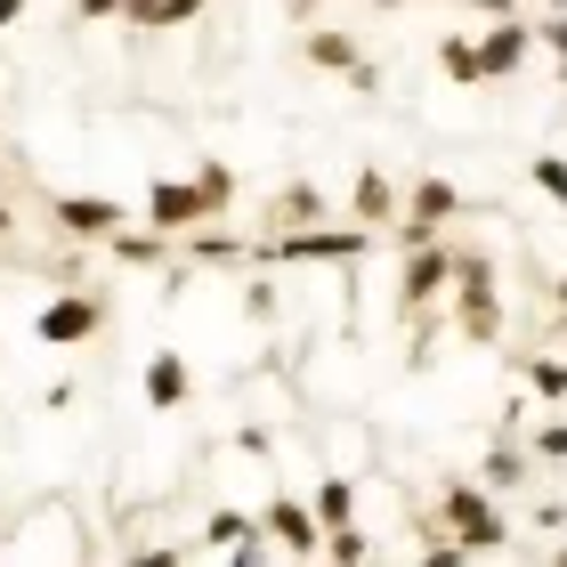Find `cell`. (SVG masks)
<instances>
[{"label":"cell","instance_id":"cell-38","mask_svg":"<svg viewBox=\"0 0 567 567\" xmlns=\"http://www.w3.org/2000/svg\"><path fill=\"white\" fill-rule=\"evenodd\" d=\"M559 82H567V65H559Z\"/></svg>","mask_w":567,"mask_h":567},{"label":"cell","instance_id":"cell-12","mask_svg":"<svg viewBox=\"0 0 567 567\" xmlns=\"http://www.w3.org/2000/svg\"><path fill=\"white\" fill-rule=\"evenodd\" d=\"M398 212H405L398 178L365 163V171H357V187H349V219H365V227H381V236H390V227H398Z\"/></svg>","mask_w":567,"mask_h":567},{"label":"cell","instance_id":"cell-2","mask_svg":"<svg viewBox=\"0 0 567 567\" xmlns=\"http://www.w3.org/2000/svg\"><path fill=\"white\" fill-rule=\"evenodd\" d=\"M430 519L446 527V535H454V544L471 551V559H495V551H511V511H503V495H495L486 478H462V471H454L446 486H437V511H430Z\"/></svg>","mask_w":567,"mask_h":567},{"label":"cell","instance_id":"cell-3","mask_svg":"<svg viewBox=\"0 0 567 567\" xmlns=\"http://www.w3.org/2000/svg\"><path fill=\"white\" fill-rule=\"evenodd\" d=\"M454 332L471 349L503 341V268L486 260V251H462V260H454Z\"/></svg>","mask_w":567,"mask_h":567},{"label":"cell","instance_id":"cell-20","mask_svg":"<svg viewBox=\"0 0 567 567\" xmlns=\"http://www.w3.org/2000/svg\"><path fill=\"white\" fill-rule=\"evenodd\" d=\"M308 503H317V519H324V527L357 519V486H349L341 471H324V478H317V495H308Z\"/></svg>","mask_w":567,"mask_h":567},{"label":"cell","instance_id":"cell-25","mask_svg":"<svg viewBox=\"0 0 567 567\" xmlns=\"http://www.w3.org/2000/svg\"><path fill=\"white\" fill-rule=\"evenodd\" d=\"M535 49H551V58L567 65V9H544V24H535Z\"/></svg>","mask_w":567,"mask_h":567},{"label":"cell","instance_id":"cell-37","mask_svg":"<svg viewBox=\"0 0 567 567\" xmlns=\"http://www.w3.org/2000/svg\"><path fill=\"white\" fill-rule=\"evenodd\" d=\"M551 559H559V567H567V544H559V551H551Z\"/></svg>","mask_w":567,"mask_h":567},{"label":"cell","instance_id":"cell-34","mask_svg":"<svg viewBox=\"0 0 567 567\" xmlns=\"http://www.w3.org/2000/svg\"><path fill=\"white\" fill-rule=\"evenodd\" d=\"M17 236V212H9V203H0V244H9Z\"/></svg>","mask_w":567,"mask_h":567},{"label":"cell","instance_id":"cell-31","mask_svg":"<svg viewBox=\"0 0 567 567\" xmlns=\"http://www.w3.org/2000/svg\"><path fill=\"white\" fill-rule=\"evenodd\" d=\"M454 9H486V17H511V0H454Z\"/></svg>","mask_w":567,"mask_h":567},{"label":"cell","instance_id":"cell-16","mask_svg":"<svg viewBox=\"0 0 567 567\" xmlns=\"http://www.w3.org/2000/svg\"><path fill=\"white\" fill-rule=\"evenodd\" d=\"M437 73H446L454 90H478L486 82V58H478V33H446L437 41Z\"/></svg>","mask_w":567,"mask_h":567},{"label":"cell","instance_id":"cell-9","mask_svg":"<svg viewBox=\"0 0 567 567\" xmlns=\"http://www.w3.org/2000/svg\"><path fill=\"white\" fill-rule=\"evenodd\" d=\"M49 227H58L65 244H106L114 227H131V203H114V195H58L49 203Z\"/></svg>","mask_w":567,"mask_h":567},{"label":"cell","instance_id":"cell-1","mask_svg":"<svg viewBox=\"0 0 567 567\" xmlns=\"http://www.w3.org/2000/svg\"><path fill=\"white\" fill-rule=\"evenodd\" d=\"M390 244L381 227L365 219H349V227H284V236H260L251 251H260V268H357V260H373V251Z\"/></svg>","mask_w":567,"mask_h":567},{"label":"cell","instance_id":"cell-21","mask_svg":"<svg viewBox=\"0 0 567 567\" xmlns=\"http://www.w3.org/2000/svg\"><path fill=\"white\" fill-rule=\"evenodd\" d=\"M519 373H527V390H535V398L567 405V357H519Z\"/></svg>","mask_w":567,"mask_h":567},{"label":"cell","instance_id":"cell-36","mask_svg":"<svg viewBox=\"0 0 567 567\" xmlns=\"http://www.w3.org/2000/svg\"><path fill=\"white\" fill-rule=\"evenodd\" d=\"M535 9H567V0H535Z\"/></svg>","mask_w":567,"mask_h":567},{"label":"cell","instance_id":"cell-27","mask_svg":"<svg viewBox=\"0 0 567 567\" xmlns=\"http://www.w3.org/2000/svg\"><path fill=\"white\" fill-rule=\"evenodd\" d=\"M244 308H251V317H276V284L251 276V284H244Z\"/></svg>","mask_w":567,"mask_h":567},{"label":"cell","instance_id":"cell-4","mask_svg":"<svg viewBox=\"0 0 567 567\" xmlns=\"http://www.w3.org/2000/svg\"><path fill=\"white\" fill-rule=\"evenodd\" d=\"M462 212H471V203H462L454 178H446V171H422L414 187H405V212H398V227H390V251H422V244H437Z\"/></svg>","mask_w":567,"mask_h":567},{"label":"cell","instance_id":"cell-6","mask_svg":"<svg viewBox=\"0 0 567 567\" xmlns=\"http://www.w3.org/2000/svg\"><path fill=\"white\" fill-rule=\"evenodd\" d=\"M97 332H106V300L82 292V284H65V292L33 317V341L41 349H82V341H97Z\"/></svg>","mask_w":567,"mask_h":567},{"label":"cell","instance_id":"cell-7","mask_svg":"<svg viewBox=\"0 0 567 567\" xmlns=\"http://www.w3.org/2000/svg\"><path fill=\"white\" fill-rule=\"evenodd\" d=\"M260 527H268V544H276L284 559H324V519H317V503L292 495V486H276V495H268Z\"/></svg>","mask_w":567,"mask_h":567},{"label":"cell","instance_id":"cell-28","mask_svg":"<svg viewBox=\"0 0 567 567\" xmlns=\"http://www.w3.org/2000/svg\"><path fill=\"white\" fill-rule=\"evenodd\" d=\"M73 398H82L73 381H49V390H41V405H49V414H73Z\"/></svg>","mask_w":567,"mask_h":567},{"label":"cell","instance_id":"cell-10","mask_svg":"<svg viewBox=\"0 0 567 567\" xmlns=\"http://www.w3.org/2000/svg\"><path fill=\"white\" fill-rule=\"evenodd\" d=\"M478 58H486V82H511V73H519V65L535 58V24H527L519 9L495 17V24L478 33Z\"/></svg>","mask_w":567,"mask_h":567},{"label":"cell","instance_id":"cell-29","mask_svg":"<svg viewBox=\"0 0 567 567\" xmlns=\"http://www.w3.org/2000/svg\"><path fill=\"white\" fill-rule=\"evenodd\" d=\"M73 17H82V24H106V17H122V0H73Z\"/></svg>","mask_w":567,"mask_h":567},{"label":"cell","instance_id":"cell-19","mask_svg":"<svg viewBox=\"0 0 567 567\" xmlns=\"http://www.w3.org/2000/svg\"><path fill=\"white\" fill-rule=\"evenodd\" d=\"M373 551H381V544H373V535L357 527V519H341V527H324V559H332V567H365Z\"/></svg>","mask_w":567,"mask_h":567},{"label":"cell","instance_id":"cell-23","mask_svg":"<svg viewBox=\"0 0 567 567\" xmlns=\"http://www.w3.org/2000/svg\"><path fill=\"white\" fill-rule=\"evenodd\" d=\"M527 187L551 195L559 212H567V154H527Z\"/></svg>","mask_w":567,"mask_h":567},{"label":"cell","instance_id":"cell-30","mask_svg":"<svg viewBox=\"0 0 567 567\" xmlns=\"http://www.w3.org/2000/svg\"><path fill=\"white\" fill-rule=\"evenodd\" d=\"M349 90H357V97H381V65L365 58V65H357V73H349Z\"/></svg>","mask_w":567,"mask_h":567},{"label":"cell","instance_id":"cell-17","mask_svg":"<svg viewBox=\"0 0 567 567\" xmlns=\"http://www.w3.org/2000/svg\"><path fill=\"white\" fill-rule=\"evenodd\" d=\"M106 244H114V260H131V268H163L178 236H163V227H114Z\"/></svg>","mask_w":567,"mask_h":567},{"label":"cell","instance_id":"cell-14","mask_svg":"<svg viewBox=\"0 0 567 567\" xmlns=\"http://www.w3.org/2000/svg\"><path fill=\"white\" fill-rule=\"evenodd\" d=\"M324 219H332V203L308 187V178H292V187L268 203V227H260V236H284V227H324Z\"/></svg>","mask_w":567,"mask_h":567},{"label":"cell","instance_id":"cell-35","mask_svg":"<svg viewBox=\"0 0 567 567\" xmlns=\"http://www.w3.org/2000/svg\"><path fill=\"white\" fill-rule=\"evenodd\" d=\"M551 300H559V317H567V276H559V284H551Z\"/></svg>","mask_w":567,"mask_h":567},{"label":"cell","instance_id":"cell-15","mask_svg":"<svg viewBox=\"0 0 567 567\" xmlns=\"http://www.w3.org/2000/svg\"><path fill=\"white\" fill-rule=\"evenodd\" d=\"M212 0H122V24H138V33H178V24H195Z\"/></svg>","mask_w":567,"mask_h":567},{"label":"cell","instance_id":"cell-33","mask_svg":"<svg viewBox=\"0 0 567 567\" xmlns=\"http://www.w3.org/2000/svg\"><path fill=\"white\" fill-rule=\"evenodd\" d=\"M24 17V0H0V33H9V24Z\"/></svg>","mask_w":567,"mask_h":567},{"label":"cell","instance_id":"cell-26","mask_svg":"<svg viewBox=\"0 0 567 567\" xmlns=\"http://www.w3.org/2000/svg\"><path fill=\"white\" fill-rule=\"evenodd\" d=\"M527 446H535V454H544V462H567V422H544V430H535V437H527Z\"/></svg>","mask_w":567,"mask_h":567},{"label":"cell","instance_id":"cell-5","mask_svg":"<svg viewBox=\"0 0 567 567\" xmlns=\"http://www.w3.org/2000/svg\"><path fill=\"white\" fill-rule=\"evenodd\" d=\"M454 260H462V244H422V251H398V317H430V300L437 292H454Z\"/></svg>","mask_w":567,"mask_h":567},{"label":"cell","instance_id":"cell-24","mask_svg":"<svg viewBox=\"0 0 567 567\" xmlns=\"http://www.w3.org/2000/svg\"><path fill=\"white\" fill-rule=\"evenodd\" d=\"M178 244H187L195 260H219V268H227V260H244V244H236V236H219V219H212V227H195V236H178Z\"/></svg>","mask_w":567,"mask_h":567},{"label":"cell","instance_id":"cell-11","mask_svg":"<svg viewBox=\"0 0 567 567\" xmlns=\"http://www.w3.org/2000/svg\"><path fill=\"white\" fill-rule=\"evenodd\" d=\"M138 398L154 405V414H178V405L195 398V365H187L178 349H154V357H146V373H138Z\"/></svg>","mask_w":567,"mask_h":567},{"label":"cell","instance_id":"cell-8","mask_svg":"<svg viewBox=\"0 0 567 567\" xmlns=\"http://www.w3.org/2000/svg\"><path fill=\"white\" fill-rule=\"evenodd\" d=\"M212 195L195 187V171L187 178H154L146 187V227H163V236H195V227H212Z\"/></svg>","mask_w":567,"mask_h":567},{"label":"cell","instance_id":"cell-18","mask_svg":"<svg viewBox=\"0 0 567 567\" xmlns=\"http://www.w3.org/2000/svg\"><path fill=\"white\" fill-rule=\"evenodd\" d=\"M527 454H535V446H511V437H503V446H486L478 478L495 486V495H519V486H527Z\"/></svg>","mask_w":567,"mask_h":567},{"label":"cell","instance_id":"cell-32","mask_svg":"<svg viewBox=\"0 0 567 567\" xmlns=\"http://www.w3.org/2000/svg\"><path fill=\"white\" fill-rule=\"evenodd\" d=\"M284 9H292L300 24H317V9H324V0H284Z\"/></svg>","mask_w":567,"mask_h":567},{"label":"cell","instance_id":"cell-22","mask_svg":"<svg viewBox=\"0 0 567 567\" xmlns=\"http://www.w3.org/2000/svg\"><path fill=\"white\" fill-rule=\"evenodd\" d=\"M195 187H203V195H212V212H219V219H227V212H236V171H227V163H219V154H203V163H195Z\"/></svg>","mask_w":567,"mask_h":567},{"label":"cell","instance_id":"cell-13","mask_svg":"<svg viewBox=\"0 0 567 567\" xmlns=\"http://www.w3.org/2000/svg\"><path fill=\"white\" fill-rule=\"evenodd\" d=\"M300 58L317 65V73H341V82H349V73L365 65V49H357L341 24H308V33H300Z\"/></svg>","mask_w":567,"mask_h":567}]
</instances>
